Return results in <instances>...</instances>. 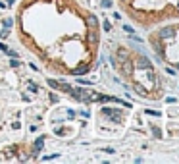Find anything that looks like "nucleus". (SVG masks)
I'll return each mask as SVG.
<instances>
[{"label":"nucleus","mask_w":179,"mask_h":164,"mask_svg":"<svg viewBox=\"0 0 179 164\" xmlns=\"http://www.w3.org/2000/svg\"><path fill=\"white\" fill-rule=\"evenodd\" d=\"M110 60L125 85L145 100H160L164 97V75L135 44L116 43L110 47Z\"/></svg>","instance_id":"nucleus-2"},{"label":"nucleus","mask_w":179,"mask_h":164,"mask_svg":"<svg viewBox=\"0 0 179 164\" xmlns=\"http://www.w3.org/2000/svg\"><path fill=\"white\" fill-rule=\"evenodd\" d=\"M117 8L139 29L179 19V0H116Z\"/></svg>","instance_id":"nucleus-3"},{"label":"nucleus","mask_w":179,"mask_h":164,"mask_svg":"<svg viewBox=\"0 0 179 164\" xmlns=\"http://www.w3.org/2000/svg\"><path fill=\"white\" fill-rule=\"evenodd\" d=\"M148 31L146 43L156 60L166 68L179 72V19L158 23Z\"/></svg>","instance_id":"nucleus-4"},{"label":"nucleus","mask_w":179,"mask_h":164,"mask_svg":"<svg viewBox=\"0 0 179 164\" xmlns=\"http://www.w3.org/2000/svg\"><path fill=\"white\" fill-rule=\"evenodd\" d=\"M14 25L21 47L52 75H87L98 62V16L79 0H19Z\"/></svg>","instance_id":"nucleus-1"}]
</instances>
